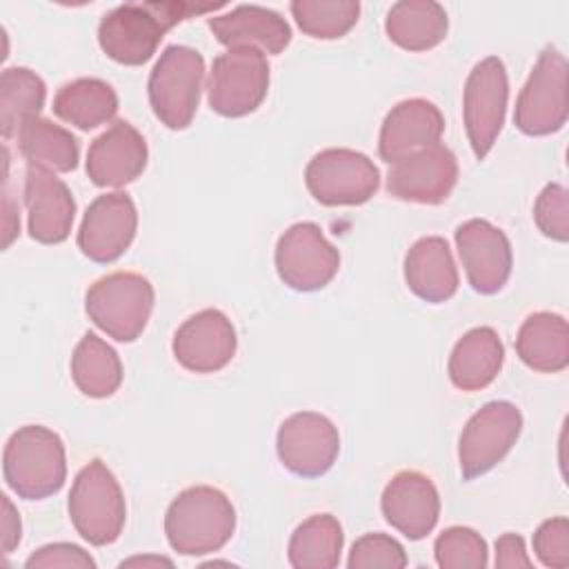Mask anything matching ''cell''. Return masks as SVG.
Masks as SVG:
<instances>
[{
	"mask_svg": "<svg viewBox=\"0 0 569 569\" xmlns=\"http://www.w3.org/2000/svg\"><path fill=\"white\" fill-rule=\"evenodd\" d=\"M213 7H196L187 2H127L107 11L98 24L100 49L116 62L138 67L158 49L164 33L189 18Z\"/></svg>",
	"mask_w": 569,
	"mask_h": 569,
	"instance_id": "obj_1",
	"label": "cell"
},
{
	"mask_svg": "<svg viewBox=\"0 0 569 569\" xmlns=\"http://www.w3.org/2000/svg\"><path fill=\"white\" fill-rule=\"evenodd\" d=\"M236 531V509L216 487L196 485L180 491L167 513L164 533L173 551L204 556L222 549Z\"/></svg>",
	"mask_w": 569,
	"mask_h": 569,
	"instance_id": "obj_2",
	"label": "cell"
},
{
	"mask_svg": "<svg viewBox=\"0 0 569 569\" xmlns=\"http://www.w3.org/2000/svg\"><path fill=\"white\" fill-rule=\"evenodd\" d=\"M7 487L24 500H42L58 493L67 478L64 445L56 431L27 425L11 433L2 453Z\"/></svg>",
	"mask_w": 569,
	"mask_h": 569,
	"instance_id": "obj_3",
	"label": "cell"
},
{
	"mask_svg": "<svg viewBox=\"0 0 569 569\" xmlns=\"http://www.w3.org/2000/svg\"><path fill=\"white\" fill-rule=\"evenodd\" d=\"M153 284L142 273L113 271L96 280L84 296L89 320L118 342H133L153 311Z\"/></svg>",
	"mask_w": 569,
	"mask_h": 569,
	"instance_id": "obj_4",
	"label": "cell"
},
{
	"mask_svg": "<svg viewBox=\"0 0 569 569\" xmlns=\"http://www.w3.org/2000/svg\"><path fill=\"white\" fill-rule=\"evenodd\" d=\"M204 80V60L200 51L184 44H169L156 60L147 93L156 118L173 129H187L198 111Z\"/></svg>",
	"mask_w": 569,
	"mask_h": 569,
	"instance_id": "obj_5",
	"label": "cell"
},
{
	"mask_svg": "<svg viewBox=\"0 0 569 569\" xmlns=\"http://www.w3.org/2000/svg\"><path fill=\"white\" fill-rule=\"evenodd\" d=\"M69 518L76 531L93 547H104L120 538L127 505L116 476L100 458L78 471L69 491Z\"/></svg>",
	"mask_w": 569,
	"mask_h": 569,
	"instance_id": "obj_6",
	"label": "cell"
},
{
	"mask_svg": "<svg viewBox=\"0 0 569 569\" xmlns=\"http://www.w3.org/2000/svg\"><path fill=\"white\" fill-rule=\"evenodd\" d=\"M567 73V58L556 47H545L516 100L513 122L525 136H549L565 127Z\"/></svg>",
	"mask_w": 569,
	"mask_h": 569,
	"instance_id": "obj_7",
	"label": "cell"
},
{
	"mask_svg": "<svg viewBox=\"0 0 569 569\" xmlns=\"http://www.w3.org/2000/svg\"><path fill=\"white\" fill-rule=\"evenodd\" d=\"M305 184L320 204L356 207L373 198L380 187V171L369 156L331 147L307 162Z\"/></svg>",
	"mask_w": 569,
	"mask_h": 569,
	"instance_id": "obj_8",
	"label": "cell"
},
{
	"mask_svg": "<svg viewBox=\"0 0 569 569\" xmlns=\"http://www.w3.org/2000/svg\"><path fill=\"white\" fill-rule=\"evenodd\" d=\"M269 91V62L258 49H227L209 71V107L224 118L253 113Z\"/></svg>",
	"mask_w": 569,
	"mask_h": 569,
	"instance_id": "obj_9",
	"label": "cell"
},
{
	"mask_svg": "<svg viewBox=\"0 0 569 569\" xmlns=\"http://www.w3.org/2000/svg\"><path fill=\"white\" fill-rule=\"evenodd\" d=\"M509 80L500 58L487 56L473 64L462 93V118L469 144L485 160L496 144L507 113Z\"/></svg>",
	"mask_w": 569,
	"mask_h": 569,
	"instance_id": "obj_10",
	"label": "cell"
},
{
	"mask_svg": "<svg viewBox=\"0 0 569 569\" xmlns=\"http://www.w3.org/2000/svg\"><path fill=\"white\" fill-rule=\"evenodd\" d=\"M522 413L513 402L493 400L480 407L465 425L458 442V462L465 480L493 469L516 445Z\"/></svg>",
	"mask_w": 569,
	"mask_h": 569,
	"instance_id": "obj_11",
	"label": "cell"
},
{
	"mask_svg": "<svg viewBox=\"0 0 569 569\" xmlns=\"http://www.w3.org/2000/svg\"><path fill=\"white\" fill-rule=\"evenodd\" d=\"M276 271L296 291L327 287L340 269L338 249L325 238L316 222L291 224L276 244Z\"/></svg>",
	"mask_w": 569,
	"mask_h": 569,
	"instance_id": "obj_12",
	"label": "cell"
},
{
	"mask_svg": "<svg viewBox=\"0 0 569 569\" xmlns=\"http://www.w3.org/2000/svg\"><path fill=\"white\" fill-rule=\"evenodd\" d=\"M276 451L291 473L318 478L333 467L340 451V433L327 416L298 411L280 425Z\"/></svg>",
	"mask_w": 569,
	"mask_h": 569,
	"instance_id": "obj_13",
	"label": "cell"
},
{
	"mask_svg": "<svg viewBox=\"0 0 569 569\" xmlns=\"http://www.w3.org/2000/svg\"><path fill=\"white\" fill-rule=\"evenodd\" d=\"M456 249L473 291L491 296L507 284L513 251L502 229L489 220L471 218L456 229Z\"/></svg>",
	"mask_w": 569,
	"mask_h": 569,
	"instance_id": "obj_14",
	"label": "cell"
},
{
	"mask_svg": "<svg viewBox=\"0 0 569 569\" xmlns=\"http://www.w3.org/2000/svg\"><path fill=\"white\" fill-rule=\"evenodd\" d=\"M456 182L458 160L453 151L440 142L393 162L387 173L389 196L418 204L445 202Z\"/></svg>",
	"mask_w": 569,
	"mask_h": 569,
	"instance_id": "obj_15",
	"label": "cell"
},
{
	"mask_svg": "<svg viewBox=\"0 0 569 569\" xmlns=\"http://www.w3.org/2000/svg\"><path fill=\"white\" fill-rule=\"evenodd\" d=\"M138 211L129 193L98 196L84 211L78 229L80 251L100 264L118 260L136 238Z\"/></svg>",
	"mask_w": 569,
	"mask_h": 569,
	"instance_id": "obj_16",
	"label": "cell"
},
{
	"mask_svg": "<svg viewBox=\"0 0 569 569\" xmlns=\"http://www.w3.org/2000/svg\"><path fill=\"white\" fill-rule=\"evenodd\" d=\"M171 349L187 371L213 373L233 360L238 338L231 320L220 309H202L178 327Z\"/></svg>",
	"mask_w": 569,
	"mask_h": 569,
	"instance_id": "obj_17",
	"label": "cell"
},
{
	"mask_svg": "<svg viewBox=\"0 0 569 569\" xmlns=\"http://www.w3.org/2000/svg\"><path fill=\"white\" fill-rule=\"evenodd\" d=\"M385 520L409 540H422L440 516V496L433 480L420 471H398L380 498Z\"/></svg>",
	"mask_w": 569,
	"mask_h": 569,
	"instance_id": "obj_18",
	"label": "cell"
},
{
	"mask_svg": "<svg viewBox=\"0 0 569 569\" xmlns=\"http://www.w3.org/2000/svg\"><path fill=\"white\" fill-rule=\"evenodd\" d=\"M149 149L142 133L127 120H116L87 151V176L96 187H124L147 167Z\"/></svg>",
	"mask_w": 569,
	"mask_h": 569,
	"instance_id": "obj_19",
	"label": "cell"
},
{
	"mask_svg": "<svg viewBox=\"0 0 569 569\" xmlns=\"http://www.w3.org/2000/svg\"><path fill=\"white\" fill-rule=\"evenodd\" d=\"M445 133V118L440 109L425 98H409L391 107L385 116L378 153L385 162L393 164L420 149L438 144Z\"/></svg>",
	"mask_w": 569,
	"mask_h": 569,
	"instance_id": "obj_20",
	"label": "cell"
},
{
	"mask_svg": "<svg viewBox=\"0 0 569 569\" xmlns=\"http://www.w3.org/2000/svg\"><path fill=\"white\" fill-rule=\"evenodd\" d=\"M24 207L29 236L42 244H58L69 238L76 218V200L69 187L56 173L27 167Z\"/></svg>",
	"mask_w": 569,
	"mask_h": 569,
	"instance_id": "obj_21",
	"label": "cell"
},
{
	"mask_svg": "<svg viewBox=\"0 0 569 569\" xmlns=\"http://www.w3.org/2000/svg\"><path fill=\"white\" fill-rule=\"evenodd\" d=\"M207 24L227 49L249 47L276 56L291 42L289 22L278 11L260 4H238L227 13L211 16Z\"/></svg>",
	"mask_w": 569,
	"mask_h": 569,
	"instance_id": "obj_22",
	"label": "cell"
},
{
	"mask_svg": "<svg viewBox=\"0 0 569 569\" xmlns=\"http://www.w3.org/2000/svg\"><path fill=\"white\" fill-rule=\"evenodd\" d=\"M405 282L425 302H445L458 291V269L445 238L425 236L409 247Z\"/></svg>",
	"mask_w": 569,
	"mask_h": 569,
	"instance_id": "obj_23",
	"label": "cell"
},
{
	"mask_svg": "<svg viewBox=\"0 0 569 569\" xmlns=\"http://www.w3.org/2000/svg\"><path fill=\"white\" fill-rule=\"evenodd\" d=\"M505 362V345L496 329L476 327L467 331L451 349L447 373L453 387L480 391L489 387Z\"/></svg>",
	"mask_w": 569,
	"mask_h": 569,
	"instance_id": "obj_24",
	"label": "cell"
},
{
	"mask_svg": "<svg viewBox=\"0 0 569 569\" xmlns=\"http://www.w3.org/2000/svg\"><path fill=\"white\" fill-rule=\"evenodd\" d=\"M520 360L540 373H558L569 365V327L560 313L536 311L525 318L516 336Z\"/></svg>",
	"mask_w": 569,
	"mask_h": 569,
	"instance_id": "obj_25",
	"label": "cell"
},
{
	"mask_svg": "<svg viewBox=\"0 0 569 569\" xmlns=\"http://www.w3.org/2000/svg\"><path fill=\"white\" fill-rule=\"evenodd\" d=\"M447 29V11L433 0H400L391 4L385 18L389 40L407 51L433 49L445 40Z\"/></svg>",
	"mask_w": 569,
	"mask_h": 569,
	"instance_id": "obj_26",
	"label": "cell"
},
{
	"mask_svg": "<svg viewBox=\"0 0 569 569\" xmlns=\"http://www.w3.org/2000/svg\"><path fill=\"white\" fill-rule=\"evenodd\" d=\"M118 111L113 87L100 78H78L62 84L53 98V113L82 129H96L109 122Z\"/></svg>",
	"mask_w": 569,
	"mask_h": 569,
	"instance_id": "obj_27",
	"label": "cell"
},
{
	"mask_svg": "<svg viewBox=\"0 0 569 569\" xmlns=\"http://www.w3.org/2000/svg\"><path fill=\"white\" fill-rule=\"evenodd\" d=\"M18 151L29 167L67 173L78 167V140L47 118H33L18 131Z\"/></svg>",
	"mask_w": 569,
	"mask_h": 569,
	"instance_id": "obj_28",
	"label": "cell"
},
{
	"mask_svg": "<svg viewBox=\"0 0 569 569\" xmlns=\"http://www.w3.org/2000/svg\"><path fill=\"white\" fill-rule=\"evenodd\" d=\"M345 533L331 513H313L289 538V565L296 569H333L340 562Z\"/></svg>",
	"mask_w": 569,
	"mask_h": 569,
	"instance_id": "obj_29",
	"label": "cell"
},
{
	"mask_svg": "<svg viewBox=\"0 0 569 569\" xmlns=\"http://www.w3.org/2000/svg\"><path fill=\"white\" fill-rule=\"evenodd\" d=\"M71 378L89 398H109L122 382V362L111 345L96 333H84L71 356Z\"/></svg>",
	"mask_w": 569,
	"mask_h": 569,
	"instance_id": "obj_30",
	"label": "cell"
},
{
	"mask_svg": "<svg viewBox=\"0 0 569 569\" xmlns=\"http://www.w3.org/2000/svg\"><path fill=\"white\" fill-rule=\"evenodd\" d=\"M44 80L27 67H9L0 76V129L9 140L33 118H40L44 107Z\"/></svg>",
	"mask_w": 569,
	"mask_h": 569,
	"instance_id": "obj_31",
	"label": "cell"
},
{
	"mask_svg": "<svg viewBox=\"0 0 569 569\" xmlns=\"http://www.w3.org/2000/svg\"><path fill=\"white\" fill-rule=\"evenodd\" d=\"M289 9L300 31L316 40L342 38L360 16L356 0H293Z\"/></svg>",
	"mask_w": 569,
	"mask_h": 569,
	"instance_id": "obj_32",
	"label": "cell"
},
{
	"mask_svg": "<svg viewBox=\"0 0 569 569\" xmlns=\"http://www.w3.org/2000/svg\"><path fill=\"white\" fill-rule=\"evenodd\" d=\"M433 556L442 569H482L489 565L485 538L471 527H447L433 542Z\"/></svg>",
	"mask_w": 569,
	"mask_h": 569,
	"instance_id": "obj_33",
	"label": "cell"
},
{
	"mask_svg": "<svg viewBox=\"0 0 569 569\" xmlns=\"http://www.w3.org/2000/svg\"><path fill=\"white\" fill-rule=\"evenodd\" d=\"M347 567L349 569H376V567L402 569L407 567V553H405V547L387 533H365L351 545Z\"/></svg>",
	"mask_w": 569,
	"mask_h": 569,
	"instance_id": "obj_34",
	"label": "cell"
},
{
	"mask_svg": "<svg viewBox=\"0 0 569 569\" xmlns=\"http://www.w3.org/2000/svg\"><path fill=\"white\" fill-rule=\"evenodd\" d=\"M533 220L542 236L556 242L569 240V193L562 184H545L533 204Z\"/></svg>",
	"mask_w": 569,
	"mask_h": 569,
	"instance_id": "obj_35",
	"label": "cell"
},
{
	"mask_svg": "<svg viewBox=\"0 0 569 569\" xmlns=\"http://www.w3.org/2000/svg\"><path fill=\"white\" fill-rule=\"evenodd\" d=\"M533 551L545 567H569V520L558 516L540 522L533 533Z\"/></svg>",
	"mask_w": 569,
	"mask_h": 569,
	"instance_id": "obj_36",
	"label": "cell"
},
{
	"mask_svg": "<svg viewBox=\"0 0 569 569\" xmlns=\"http://www.w3.org/2000/svg\"><path fill=\"white\" fill-rule=\"evenodd\" d=\"M27 569H96V560L78 545L53 542L33 551L27 562Z\"/></svg>",
	"mask_w": 569,
	"mask_h": 569,
	"instance_id": "obj_37",
	"label": "cell"
},
{
	"mask_svg": "<svg viewBox=\"0 0 569 569\" xmlns=\"http://www.w3.org/2000/svg\"><path fill=\"white\" fill-rule=\"evenodd\" d=\"M496 567L505 569H529L531 558L527 556L525 540L518 533H502L496 540Z\"/></svg>",
	"mask_w": 569,
	"mask_h": 569,
	"instance_id": "obj_38",
	"label": "cell"
},
{
	"mask_svg": "<svg viewBox=\"0 0 569 569\" xmlns=\"http://www.w3.org/2000/svg\"><path fill=\"white\" fill-rule=\"evenodd\" d=\"M20 531H22L20 516L11 505L9 496H2V551L4 553H11L18 547Z\"/></svg>",
	"mask_w": 569,
	"mask_h": 569,
	"instance_id": "obj_39",
	"label": "cell"
},
{
	"mask_svg": "<svg viewBox=\"0 0 569 569\" xmlns=\"http://www.w3.org/2000/svg\"><path fill=\"white\" fill-rule=\"evenodd\" d=\"M160 565L171 567L173 562L169 558H160V556H136V558L120 562V567H160Z\"/></svg>",
	"mask_w": 569,
	"mask_h": 569,
	"instance_id": "obj_40",
	"label": "cell"
}]
</instances>
